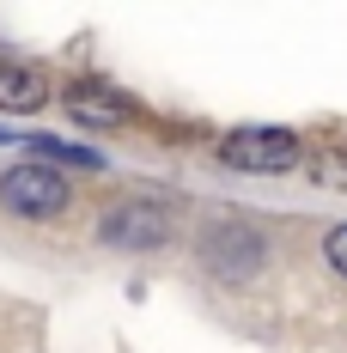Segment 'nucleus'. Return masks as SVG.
<instances>
[{
	"label": "nucleus",
	"instance_id": "6",
	"mask_svg": "<svg viewBox=\"0 0 347 353\" xmlns=\"http://www.w3.org/2000/svg\"><path fill=\"white\" fill-rule=\"evenodd\" d=\"M73 116H79V122H122V110L116 104H98V92H86V85H79V92H73Z\"/></svg>",
	"mask_w": 347,
	"mask_h": 353
},
{
	"label": "nucleus",
	"instance_id": "1",
	"mask_svg": "<svg viewBox=\"0 0 347 353\" xmlns=\"http://www.w3.org/2000/svg\"><path fill=\"white\" fill-rule=\"evenodd\" d=\"M0 201L19 219H55L68 208V176L55 165H43V159H25V165L0 171Z\"/></svg>",
	"mask_w": 347,
	"mask_h": 353
},
{
	"label": "nucleus",
	"instance_id": "7",
	"mask_svg": "<svg viewBox=\"0 0 347 353\" xmlns=\"http://www.w3.org/2000/svg\"><path fill=\"white\" fill-rule=\"evenodd\" d=\"M43 159H73V165H98V152L92 146H68V141H31Z\"/></svg>",
	"mask_w": 347,
	"mask_h": 353
},
{
	"label": "nucleus",
	"instance_id": "2",
	"mask_svg": "<svg viewBox=\"0 0 347 353\" xmlns=\"http://www.w3.org/2000/svg\"><path fill=\"white\" fill-rule=\"evenodd\" d=\"M219 159L232 171H256V176H280L299 165V141L286 128H232L219 141Z\"/></svg>",
	"mask_w": 347,
	"mask_h": 353
},
{
	"label": "nucleus",
	"instance_id": "5",
	"mask_svg": "<svg viewBox=\"0 0 347 353\" xmlns=\"http://www.w3.org/2000/svg\"><path fill=\"white\" fill-rule=\"evenodd\" d=\"M43 98H49V79H43V68L0 61V110H37Z\"/></svg>",
	"mask_w": 347,
	"mask_h": 353
},
{
	"label": "nucleus",
	"instance_id": "4",
	"mask_svg": "<svg viewBox=\"0 0 347 353\" xmlns=\"http://www.w3.org/2000/svg\"><path fill=\"white\" fill-rule=\"evenodd\" d=\"M201 256L213 262V274H232V281H244V274H256V268H262V238H256L250 225H208V244H201Z\"/></svg>",
	"mask_w": 347,
	"mask_h": 353
},
{
	"label": "nucleus",
	"instance_id": "8",
	"mask_svg": "<svg viewBox=\"0 0 347 353\" xmlns=\"http://www.w3.org/2000/svg\"><path fill=\"white\" fill-rule=\"evenodd\" d=\"M323 256H329V268H335V274H347V225H335V232L323 238Z\"/></svg>",
	"mask_w": 347,
	"mask_h": 353
},
{
	"label": "nucleus",
	"instance_id": "3",
	"mask_svg": "<svg viewBox=\"0 0 347 353\" xmlns=\"http://www.w3.org/2000/svg\"><path fill=\"white\" fill-rule=\"evenodd\" d=\"M171 238V213L159 201H122L104 213V244L116 250H159Z\"/></svg>",
	"mask_w": 347,
	"mask_h": 353
}]
</instances>
